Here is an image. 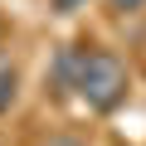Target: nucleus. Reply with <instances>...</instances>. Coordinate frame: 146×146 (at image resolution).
Returning a JSON list of instances; mask_svg holds the SVG:
<instances>
[{"label":"nucleus","mask_w":146,"mask_h":146,"mask_svg":"<svg viewBox=\"0 0 146 146\" xmlns=\"http://www.w3.org/2000/svg\"><path fill=\"white\" fill-rule=\"evenodd\" d=\"M44 146H83V141H78V136H49Z\"/></svg>","instance_id":"4"},{"label":"nucleus","mask_w":146,"mask_h":146,"mask_svg":"<svg viewBox=\"0 0 146 146\" xmlns=\"http://www.w3.org/2000/svg\"><path fill=\"white\" fill-rule=\"evenodd\" d=\"M15 102V73H0V112Z\"/></svg>","instance_id":"2"},{"label":"nucleus","mask_w":146,"mask_h":146,"mask_svg":"<svg viewBox=\"0 0 146 146\" xmlns=\"http://www.w3.org/2000/svg\"><path fill=\"white\" fill-rule=\"evenodd\" d=\"M141 5H146V0H112V10H122V15L127 10H141Z\"/></svg>","instance_id":"3"},{"label":"nucleus","mask_w":146,"mask_h":146,"mask_svg":"<svg viewBox=\"0 0 146 146\" xmlns=\"http://www.w3.org/2000/svg\"><path fill=\"white\" fill-rule=\"evenodd\" d=\"M73 88H78V98L98 112H112L122 98H127V68L117 54L107 49H93L83 58H73Z\"/></svg>","instance_id":"1"}]
</instances>
